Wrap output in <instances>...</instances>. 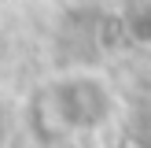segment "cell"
Listing matches in <instances>:
<instances>
[{
    "mask_svg": "<svg viewBox=\"0 0 151 148\" xmlns=\"http://www.w3.org/2000/svg\"><path fill=\"white\" fill-rule=\"evenodd\" d=\"M118 96L111 89V78L96 70H70L52 78L41 89V115L55 133H96L114 118Z\"/></svg>",
    "mask_w": 151,
    "mask_h": 148,
    "instance_id": "cell-1",
    "label": "cell"
}]
</instances>
